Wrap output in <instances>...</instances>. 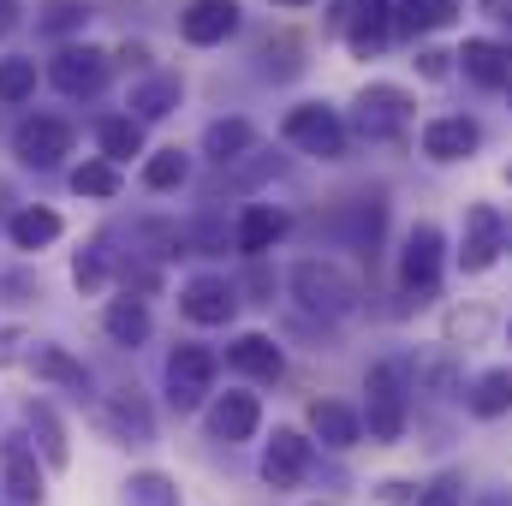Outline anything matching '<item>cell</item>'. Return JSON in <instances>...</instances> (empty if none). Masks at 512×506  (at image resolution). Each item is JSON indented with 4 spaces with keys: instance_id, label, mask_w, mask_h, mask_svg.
Wrapping results in <instances>:
<instances>
[{
    "instance_id": "6da1fadb",
    "label": "cell",
    "mask_w": 512,
    "mask_h": 506,
    "mask_svg": "<svg viewBox=\"0 0 512 506\" xmlns=\"http://www.w3.org/2000/svg\"><path fill=\"white\" fill-rule=\"evenodd\" d=\"M292 292H298V304L316 310V316H352V310H358V280H352L340 262H322V256H310V262L292 268Z\"/></svg>"
},
{
    "instance_id": "7a4b0ae2",
    "label": "cell",
    "mask_w": 512,
    "mask_h": 506,
    "mask_svg": "<svg viewBox=\"0 0 512 506\" xmlns=\"http://www.w3.org/2000/svg\"><path fill=\"white\" fill-rule=\"evenodd\" d=\"M364 393H370V441H399L405 435V364L399 358L376 364Z\"/></svg>"
},
{
    "instance_id": "3957f363",
    "label": "cell",
    "mask_w": 512,
    "mask_h": 506,
    "mask_svg": "<svg viewBox=\"0 0 512 506\" xmlns=\"http://www.w3.org/2000/svg\"><path fill=\"white\" fill-rule=\"evenodd\" d=\"M286 143H298L304 155L340 161V155H346V126H340V114H334V108L304 102V108H292V114H286Z\"/></svg>"
},
{
    "instance_id": "277c9868",
    "label": "cell",
    "mask_w": 512,
    "mask_h": 506,
    "mask_svg": "<svg viewBox=\"0 0 512 506\" xmlns=\"http://www.w3.org/2000/svg\"><path fill=\"white\" fill-rule=\"evenodd\" d=\"M209 387H215V352L209 346H179L167 358V399H173V411H197Z\"/></svg>"
},
{
    "instance_id": "5b68a950",
    "label": "cell",
    "mask_w": 512,
    "mask_h": 506,
    "mask_svg": "<svg viewBox=\"0 0 512 506\" xmlns=\"http://www.w3.org/2000/svg\"><path fill=\"white\" fill-rule=\"evenodd\" d=\"M411 126V96L399 90V84H370L364 96H358V131L364 137H399V131Z\"/></svg>"
},
{
    "instance_id": "8992f818",
    "label": "cell",
    "mask_w": 512,
    "mask_h": 506,
    "mask_svg": "<svg viewBox=\"0 0 512 506\" xmlns=\"http://www.w3.org/2000/svg\"><path fill=\"white\" fill-rule=\"evenodd\" d=\"M12 155H18L24 167H54L60 155H72V126L36 114V120H24V126L12 131Z\"/></svg>"
},
{
    "instance_id": "52a82bcc",
    "label": "cell",
    "mask_w": 512,
    "mask_h": 506,
    "mask_svg": "<svg viewBox=\"0 0 512 506\" xmlns=\"http://www.w3.org/2000/svg\"><path fill=\"white\" fill-rule=\"evenodd\" d=\"M48 78H54L60 96H96L108 84V54L102 48H60L54 66H48Z\"/></svg>"
},
{
    "instance_id": "ba28073f",
    "label": "cell",
    "mask_w": 512,
    "mask_h": 506,
    "mask_svg": "<svg viewBox=\"0 0 512 506\" xmlns=\"http://www.w3.org/2000/svg\"><path fill=\"white\" fill-rule=\"evenodd\" d=\"M310 477V441L298 429H274L268 453H262V483L268 489H298Z\"/></svg>"
},
{
    "instance_id": "9c48e42d",
    "label": "cell",
    "mask_w": 512,
    "mask_h": 506,
    "mask_svg": "<svg viewBox=\"0 0 512 506\" xmlns=\"http://www.w3.org/2000/svg\"><path fill=\"white\" fill-rule=\"evenodd\" d=\"M179 310H185L197 328H227V322H233V310H239V292H233L227 280L203 274V280H191V286L179 292Z\"/></svg>"
},
{
    "instance_id": "30bf717a",
    "label": "cell",
    "mask_w": 512,
    "mask_h": 506,
    "mask_svg": "<svg viewBox=\"0 0 512 506\" xmlns=\"http://www.w3.org/2000/svg\"><path fill=\"white\" fill-rule=\"evenodd\" d=\"M507 251V239H501V215L489 209V203H471L465 209V274H483V268H495V256Z\"/></svg>"
},
{
    "instance_id": "8fae6325",
    "label": "cell",
    "mask_w": 512,
    "mask_h": 506,
    "mask_svg": "<svg viewBox=\"0 0 512 506\" xmlns=\"http://www.w3.org/2000/svg\"><path fill=\"white\" fill-rule=\"evenodd\" d=\"M0 477H6V495L18 506L42 501V465H36V447L24 435H6L0 441Z\"/></svg>"
},
{
    "instance_id": "7c38bea8",
    "label": "cell",
    "mask_w": 512,
    "mask_h": 506,
    "mask_svg": "<svg viewBox=\"0 0 512 506\" xmlns=\"http://www.w3.org/2000/svg\"><path fill=\"white\" fill-rule=\"evenodd\" d=\"M346 24V48L352 54H376L387 36H393V6L382 0H346V12H334Z\"/></svg>"
},
{
    "instance_id": "4fadbf2b",
    "label": "cell",
    "mask_w": 512,
    "mask_h": 506,
    "mask_svg": "<svg viewBox=\"0 0 512 506\" xmlns=\"http://www.w3.org/2000/svg\"><path fill=\"white\" fill-rule=\"evenodd\" d=\"M179 30H185V42L215 48V42H227V36L239 30V6H233V0H191L185 18H179Z\"/></svg>"
},
{
    "instance_id": "5bb4252c",
    "label": "cell",
    "mask_w": 512,
    "mask_h": 506,
    "mask_svg": "<svg viewBox=\"0 0 512 506\" xmlns=\"http://www.w3.org/2000/svg\"><path fill=\"white\" fill-rule=\"evenodd\" d=\"M477 143H483V131H477V120H465V114H447V120H429L423 126V155L429 161H465Z\"/></svg>"
},
{
    "instance_id": "9a60e30c",
    "label": "cell",
    "mask_w": 512,
    "mask_h": 506,
    "mask_svg": "<svg viewBox=\"0 0 512 506\" xmlns=\"http://www.w3.org/2000/svg\"><path fill=\"white\" fill-rule=\"evenodd\" d=\"M435 274H441V233H435V227H411L405 256H399V280H405L411 292H429Z\"/></svg>"
},
{
    "instance_id": "2e32d148",
    "label": "cell",
    "mask_w": 512,
    "mask_h": 506,
    "mask_svg": "<svg viewBox=\"0 0 512 506\" xmlns=\"http://www.w3.org/2000/svg\"><path fill=\"white\" fill-rule=\"evenodd\" d=\"M459 60H465V78H471V84H483V90H507V84H512V48H507V42L471 36Z\"/></svg>"
},
{
    "instance_id": "e0dca14e",
    "label": "cell",
    "mask_w": 512,
    "mask_h": 506,
    "mask_svg": "<svg viewBox=\"0 0 512 506\" xmlns=\"http://www.w3.org/2000/svg\"><path fill=\"white\" fill-rule=\"evenodd\" d=\"M256 423H262V411H256V393H221L215 405H209V435L215 441H251Z\"/></svg>"
},
{
    "instance_id": "ac0fdd59",
    "label": "cell",
    "mask_w": 512,
    "mask_h": 506,
    "mask_svg": "<svg viewBox=\"0 0 512 506\" xmlns=\"http://www.w3.org/2000/svg\"><path fill=\"white\" fill-rule=\"evenodd\" d=\"M227 364L245 370L251 381H280V370H286V358H280V346H274L268 334H239V340L227 346Z\"/></svg>"
},
{
    "instance_id": "d6986e66",
    "label": "cell",
    "mask_w": 512,
    "mask_h": 506,
    "mask_svg": "<svg viewBox=\"0 0 512 506\" xmlns=\"http://www.w3.org/2000/svg\"><path fill=\"white\" fill-rule=\"evenodd\" d=\"M268 173H280V155H256V161H245V155H233V161H221V173L203 185V197L215 203V197H233V191H251V185H262Z\"/></svg>"
},
{
    "instance_id": "ffe728a7",
    "label": "cell",
    "mask_w": 512,
    "mask_h": 506,
    "mask_svg": "<svg viewBox=\"0 0 512 506\" xmlns=\"http://www.w3.org/2000/svg\"><path fill=\"white\" fill-rule=\"evenodd\" d=\"M280 239H286V215L268 209V203H251L245 221H239V233H233V245H239L245 256H262L268 245H280Z\"/></svg>"
},
{
    "instance_id": "44dd1931",
    "label": "cell",
    "mask_w": 512,
    "mask_h": 506,
    "mask_svg": "<svg viewBox=\"0 0 512 506\" xmlns=\"http://www.w3.org/2000/svg\"><path fill=\"white\" fill-rule=\"evenodd\" d=\"M310 429H316L328 447H358V435H364L358 411L340 405V399H316V405H310Z\"/></svg>"
},
{
    "instance_id": "7402d4cb",
    "label": "cell",
    "mask_w": 512,
    "mask_h": 506,
    "mask_svg": "<svg viewBox=\"0 0 512 506\" xmlns=\"http://www.w3.org/2000/svg\"><path fill=\"white\" fill-rule=\"evenodd\" d=\"M24 364H30L42 381H60V387H72V393H90V370H84L72 352H60V346H30Z\"/></svg>"
},
{
    "instance_id": "603a6c76",
    "label": "cell",
    "mask_w": 512,
    "mask_h": 506,
    "mask_svg": "<svg viewBox=\"0 0 512 506\" xmlns=\"http://www.w3.org/2000/svg\"><path fill=\"white\" fill-rule=\"evenodd\" d=\"M102 328H108V340H120V346H143V340H149V304H143L137 292L114 298L108 316H102Z\"/></svg>"
},
{
    "instance_id": "cb8c5ba5",
    "label": "cell",
    "mask_w": 512,
    "mask_h": 506,
    "mask_svg": "<svg viewBox=\"0 0 512 506\" xmlns=\"http://www.w3.org/2000/svg\"><path fill=\"white\" fill-rule=\"evenodd\" d=\"M179 96H185L179 78H143V84L131 90V120H167V114L179 108Z\"/></svg>"
},
{
    "instance_id": "d4e9b609",
    "label": "cell",
    "mask_w": 512,
    "mask_h": 506,
    "mask_svg": "<svg viewBox=\"0 0 512 506\" xmlns=\"http://www.w3.org/2000/svg\"><path fill=\"white\" fill-rule=\"evenodd\" d=\"M6 239H12L18 251H42V245L60 239V215H54V209H18V215L6 221Z\"/></svg>"
},
{
    "instance_id": "484cf974",
    "label": "cell",
    "mask_w": 512,
    "mask_h": 506,
    "mask_svg": "<svg viewBox=\"0 0 512 506\" xmlns=\"http://www.w3.org/2000/svg\"><path fill=\"white\" fill-rule=\"evenodd\" d=\"M24 423H30V435H36L42 459H48V465L60 471V465L72 459V447H66V429H60V417H54L48 405H36V399H30V405H24Z\"/></svg>"
},
{
    "instance_id": "4316f807",
    "label": "cell",
    "mask_w": 512,
    "mask_h": 506,
    "mask_svg": "<svg viewBox=\"0 0 512 506\" xmlns=\"http://www.w3.org/2000/svg\"><path fill=\"white\" fill-rule=\"evenodd\" d=\"M453 12H459V0H405L393 12V30L399 36H423V30H441Z\"/></svg>"
},
{
    "instance_id": "83f0119b",
    "label": "cell",
    "mask_w": 512,
    "mask_h": 506,
    "mask_svg": "<svg viewBox=\"0 0 512 506\" xmlns=\"http://www.w3.org/2000/svg\"><path fill=\"white\" fill-rule=\"evenodd\" d=\"M108 429L126 435V441H149V435H155V417H149V405H143L137 393H114V399H108Z\"/></svg>"
},
{
    "instance_id": "f1b7e54d",
    "label": "cell",
    "mask_w": 512,
    "mask_h": 506,
    "mask_svg": "<svg viewBox=\"0 0 512 506\" xmlns=\"http://www.w3.org/2000/svg\"><path fill=\"white\" fill-rule=\"evenodd\" d=\"M102 155L108 161H131V155H143V120H131V114H120V120H102Z\"/></svg>"
},
{
    "instance_id": "f546056e",
    "label": "cell",
    "mask_w": 512,
    "mask_h": 506,
    "mask_svg": "<svg viewBox=\"0 0 512 506\" xmlns=\"http://www.w3.org/2000/svg\"><path fill=\"white\" fill-rule=\"evenodd\" d=\"M256 143V131L245 120H215V126L203 131V155H215V161H233V155H245Z\"/></svg>"
},
{
    "instance_id": "4dcf8cb0",
    "label": "cell",
    "mask_w": 512,
    "mask_h": 506,
    "mask_svg": "<svg viewBox=\"0 0 512 506\" xmlns=\"http://www.w3.org/2000/svg\"><path fill=\"white\" fill-rule=\"evenodd\" d=\"M471 411L477 417H501L512 411V370H489V376L471 387Z\"/></svg>"
},
{
    "instance_id": "1f68e13d",
    "label": "cell",
    "mask_w": 512,
    "mask_h": 506,
    "mask_svg": "<svg viewBox=\"0 0 512 506\" xmlns=\"http://www.w3.org/2000/svg\"><path fill=\"white\" fill-rule=\"evenodd\" d=\"M185 179H191L185 149H161V155H149V167H143V185H149V191H173V185H185Z\"/></svg>"
},
{
    "instance_id": "d6a6232c",
    "label": "cell",
    "mask_w": 512,
    "mask_h": 506,
    "mask_svg": "<svg viewBox=\"0 0 512 506\" xmlns=\"http://www.w3.org/2000/svg\"><path fill=\"white\" fill-rule=\"evenodd\" d=\"M72 191L78 197H120V167L114 161H84V167H72Z\"/></svg>"
},
{
    "instance_id": "836d02e7",
    "label": "cell",
    "mask_w": 512,
    "mask_h": 506,
    "mask_svg": "<svg viewBox=\"0 0 512 506\" xmlns=\"http://www.w3.org/2000/svg\"><path fill=\"white\" fill-rule=\"evenodd\" d=\"M126 506H179V489L161 471H137L126 483Z\"/></svg>"
},
{
    "instance_id": "e575fe53",
    "label": "cell",
    "mask_w": 512,
    "mask_h": 506,
    "mask_svg": "<svg viewBox=\"0 0 512 506\" xmlns=\"http://www.w3.org/2000/svg\"><path fill=\"white\" fill-rule=\"evenodd\" d=\"M36 96V60H0V102Z\"/></svg>"
},
{
    "instance_id": "d590c367",
    "label": "cell",
    "mask_w": 512,
    "mask_h": 506,
    "mask_svg": "<svg viewBox=\"0 0 512 506\" xmlns=\"http://www.w3.org/2000/svg\"><path fill=\"white\" fill-rule=\"evenodd\" d=\"M84 18H90V6H84V0H48L42 30H48V36H66V30H78Z\"/></svg>"
},
{
    "instance_id": "8d00e7d4",
    "label": "cell",
    "mask_w": 512,
    "mask_h": 506,
    "mask_svg": "<svg viewBox=\"0 0 512 506\" xmlns=\"http://www.w3.org/2000/svg\"><path fill=\"white\" fill-rule=\"evenodd\" d=\"M72 280H78L84 292H96V286L108 280V251H102V245H90V251L78 256V268H72Z\"/></svg>"
},
{
    "instance_id": "74e56055",
    "label": "cell",
    "mask_w": 512,
    "mask_h": 506,
    "mask_svg": "<svg viewBox=\"0 0 512 506\" xmlns=\"http://www.w3.org/2000/svg\"><path fill=\"white\" fill-rule=\"evenodd\" d=\"M465 501V489H459V477H435L429 489H423V506H459Z\"/></svg>"
},
{
    "instance_id": "f35d334b",
    "label": "cell",
    "mask_w": 512,
    "mask_h": 506,
    "mask_svg": "<svg viewBox=\"0 0 512 506\" xmlns=\"http://www.w3.org/2000/svg\"><path fill=\"white\" fill-rule=\"evenodd\" d=\"M417 66H423V78H441V72H447V54L429 48V54H417Z\"/></svg>"
},
{
    "instance_id": "ab89813d",
    "label": "cell",
    "mask_w": 512,
    "mask_h": 506,
    "mask_svg": "<svg viewBox=\"0 0 512 506\" xmlns=\"http://www.w3.org/2000/svg\"><path fill=\"white\" fill-rule=\"evenodd\" d=\"M18 30V0H0V36Z\"/></svg>"
},
{
    "instance_id": "60d3db41",
    "label": "cell",
    "mask_w": 512,
    "mask_h": 506,
    "mask_svg": "<svg viewBox=\"0 0 512 506\" xmlns=\"http://www.w3.org/2000/svg\"><path fill=\"white\" fill-rule=\"evenodd\" d=\"M483 506H512V495H489V501H483Z\"/></svg>"
},
{
    "instance_id": "b9f144b4",
    "label": "cell",
    "mask_w": 512,
    "mask_h": 506,
    "mask_svg": "<svg viewBox=\"0 0 512 506\" xmlns=\"http://www.w3.org/2000/svg\"><path fill=\"white\" fill-rule=\"evenodd\" d=\"M501 239H507V251H512V221H507V227H501Z\"/></svg>"
},
{
    "instance_id": "7bdbcfd3",
    "label": "cell",
    "mask_w": 512,
    "mask_h": 506,
    "mask_svg": "<svg viewBox=\"0 0 512 506\" xmlns=\"http://www.w3.org/2000/svg\"><path fill=\"white\" fill-rule=\"evenodd\" d=\"M274 6H310V0H274Z\"/></svg>"
},
{
    "instance_id": "ee69618b",
    "label": "cell",
    "mask_w": 512,
    "mask_h": 506,
    "mask_svg": "<svg viewBox=\"0 0 512 506\" xmlns=\"http://www.w3.org/2000/svg\"><path fill=\"white\" fill-rule=\"evenodd\" d=\"M501 18H507V30H512V12H501Z\"/></svg>"
},
{
    "instance_id": "f6af8a7d",
    "label": "cell",
    "mask_w": 512,
    "mask_h": 506,
    "mask_svg": "<svg viewBox=\"0 0 512 506\" xmlns=\"http://www.w3.org/2000/svg\"><path fill=\"white\" fill-rule=\"evenodd\" d=\"M507 179H512V167H507Z\"/></svg>"
}]
</instances>
